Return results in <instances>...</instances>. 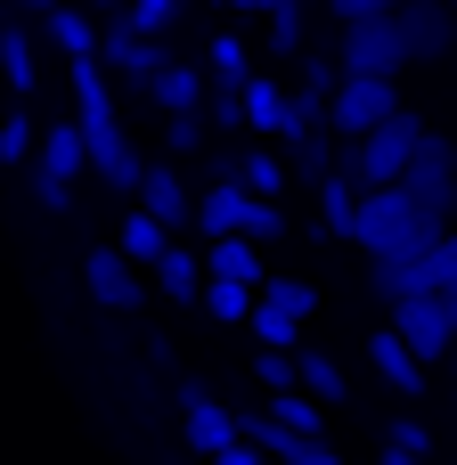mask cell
<instances>
[{
	"mask_svg": "<svg viewBox=\"0 0 457 465\" xmlns=\"http://www.w3.org/2000/svg\"><path fill=\"white\" fill-rule=\"evenodd\" d=\"M442 213H425L417 196H401V188H360V221H352V245H368V270L376 262H417L425 245H442Z\"/></svg>",
	"mask_w": 457,
	"mask_h": 465,
	"instance_id": "6da1fadb",
	"label": "cell"
},
{
	"mask_svg": "<svg viewBox=\"0 0 457 465\" xmlns=\"http://www.w3.org/2000/svg\"><path fill=\"white\" fill-rule=\"evenodd\" d=\"M82 172H90V147H82L74 114H49V131H33V196H41L49 213H65Z\"/></svg>",
	"mask_w": 457,
	"mask_h": 465,
	"instance_id": "7a4b0ae2",
	"label": "cell"
},
{
	"mask_svg": "<svg viewBox=\"0 0 457 465\" xmlns=\"http://www.w3.org/2000/svg\"><path fill=\"white\" fill-rule=\"evenodd\" d=\"M417 139H425V123H417V114L401 106V114H384V123H376L368 139H352V147H343V163L360 172V188H392V180L409 172Z\"/></svg>",
	"mask_w": 457,
	"mask_h": 465,
	"instance_id": "3957f363",
	"label": "cell"
},
{
	"mask_svg": "<svg viewBox=\"0 0 457 465\" xmlns=\"http://www.w3.org/2000/svg\"><path fill=\"white\" fill-rule=\"evenodd\" d=\"M384 114H401V90L392 82H376V74H343L335 90H327V131L352 147V139H368Z\"/></svg>",
	"mask_w": 457,
	"mask_h": 465,
	"instance_id": "277c9868",
	"label": "cell"
},
{
	"mask_svg": "<svg viewBox=\"0 0 457 465\" xmlns=\"http://www.w3.org/2000/svg\"><path fill=\"white\" fill-rule=\"evenodd\" d=\"M401 65H409V49H401V25H392V16H352V25H343L335 74H376V82H392Z\"/></svg>",
	"mask_w": 457,
	"mask_h": 465,
	"instance_id": "5b68a950",
	"label": "cell"
},
{
	"mask_svg": "<svg viewBox=\"0 0 457 465\" xmlns=\"http://www.w3.org/2000/svg\"><path fill=\"white\" fill-rule=\"evenodd\" d=\"M392 188H401V196H417L425 213H442V221H450V213H457V147L425 131V139H417V155H409V172H401Z\"/></svg>",
	"mask_w": 457,
	"mask_h": 465,
	"instance_id": "8992f818",
	"label": "cell"
},
{
	"mask_svg": "<svg viewBox=\"0 0 457 465\" xmlns=\"http://www.w3.org/2000/svg\"><path fill=\"white\" fill-rule=\"evenodd\" d=\"M384 311H392V335H401V351H409V360H417V368H442V360H450V319H442V302H433V294H409V302H384Z\"/></svg>",
	"mask_w": 457,
	"mask_h": 465,
	"instance_id": "52a82bcc",
	"label": "cell"
},
{
	"mask_svg": "<svg viewBox=\"0 0 457 465\" xmlns=\"http://www.w3.org/2000/svg\"><path fill=\"white\" fill-rule=\"evenodd\" d=\"M392 25H401V49L409 57H450L457 49V8L450 0H401Z\"/></svg>",
	"mask_w": 457,
	"mask_h": 465,
	"instance_id": "ba28073f",
	"label": "cell"
},
{
	"mask_svg": "<svg viewBox=\"0 0 457 465\" xmlns=\"http://www.w3.org/2000/svg\"><path fill=\"white\" fill-rule=\"evenodd\" d=\"M131 196H139V213H147L155 229H172V237L196 221V196L180 188V163H139V188H131Z\"/></svg>",
	"mask_w": 457,
	"mask_h": 465,
	"instance_id": "9c48e42d",
	"label": "cell"
},
{
	"mask_svg": "<svg viewBox=\"0 0 457 465\" xmlns=\"http://www.w3.org/2000/svg\"><path fill=\"white\" fill-rule=\"evenodd\" d=\"M82 286H90V302H98V311H147V286H139V270H131L114 245H90Z\"/></svg>",
	"mask_w": 457,
	"mask_h": 465,
	"instance_id": "30bf717a",
	"label": "cell"
},
{
	"mask_svg": "<svg viewBox=\"0 0 457 465\" xmlns=\"http://www.w3.org/2000/svg\"><path fill=\"white\" fill-rule=\"evenodd\" d=\"M164 57H172V49H164V41H147V33H131L123 16H106V25H98V65H114V74H131V82H147Z\"/></svg>",
	"mask_w": 457,
	"mask_h": 465,
	"instance_id": "8fae6325",
	"label": "cell"
},
{
	"mask_svg": "<svg viewBox=\"0 0 457 465\" xmlns=\"http://www.w3.org/2000/svg\"><path fill=\"white\" fill-rule=\"evenodd\" d=\"M180 441H188L196 458H221V450L237 441V417H229L221 401H204V392L188 384V392H180Z\"/></svg>",
	"mask_w": 457,
	"mask_h": 465,
	"instance_id": "7c38bea8",
	"label": "cell"
},
{
	"mask_svg": "<svg viewBox=\"0 0 457 465\" xmlns=\"http://www.w3.org/2000/svg\"><path fill=\"white\" fill-rule=\"evenodd\" d=\"M147 98H155L164 114H196V106H204V65H188V57H164V65L147 74Z\"/></svg>",
	"mask_w": 457,
	"mask_h": 465,
	"instance_id": "4fadbf2b",
	"label": "cell"
},
{
	"mask_svg": "<svg viewBox=\"0 0 457 465\" xmlns=\"http://www.w3.org/2000/svg\"><path fill=\"white\" fill-rule=\"evenodd\" d=\"M204 278H229V286H245V294H262V245H245V237H213L204 245Z\"/></svg>",
	"mask_w": 457,
	"mask_h": 465,
	"instance_id": "5bb4252c",
	"label": "cell"
},
{
	"mask_svg": "<svg viewBox=\"0 0 457 465\" xmlns=\"http://www.w3.org/2000/svg\"><path fill=\"white\" fill-rule=\"evenodd\" d=\"M368 360H376V376H384L401 401H425V384H433V376L401 351V335H392V327H376V335H368Z\"/></svg>",
	"mask_w": 457,
	"mask_h": 465,
	"instance_id": "9a60e30c",
	"label": "cell"
},
{
	"mask_svg": "<svg viewBox=\"0 0 457 465\" xmlns=\"http://www.w3.org/2000/svg\"><path fill=\"white\" fill-rule=\"evenodd\" d=\"M319 221L335 229V237H352V221H360V172L335 155L327 163V180H319Z\"/></svg>",
	"mask_w": 457,
	"mask_h": 465,
	"instance_id": "2e32d148",
	"label": "cell"
},
{
	"mask_svg": "<svg viewBox=\"0 0 457 465\" xmlns=\"http://www.w3.org/2000/svg\"><path fill=\"white\" fill-rule=\"evenodd\" d=\"M172 245H180V237H172V229H155V221H147L139 204H131V213H123V229H114V253H123L131 270H155V262H164Z\"/></svg>",
	"mask_w": 457,
	"mask_h": 465,
	"instance_id": "e0dca14e",
	"label": "cell"
},
{
	"mask_svg": "<svg viewBox=\"0 0 457 465\" xmlns=\"http://www.w3.org/2000/svg\"><path fill=\"white\" fill-rule=\"evenodd\" d=\"M294 392H311L319 409H343V401H352V376H343L327 351H311V343H303V351H294Z\"/></svg>",
	"mask_w": 457,
	"mask_h": 465,
	"instance_id": "ac0fdd59",
	"label": "cell"
},
{
	"mask_svg": "<svg viewBox=\"0 0 457 465\" xmlns=\"http://www.w3.org/2000/svg\"><path fill=\"white\" fill-rule=\"evenodd\" d=\"M270 425H278V433H294V441H327V409H319L311 392H294V384H286V392H270Z\"/></svg>",
	"mask_w": 457,
	"mask_h": 465,
	"instance_id": "d6986e66",
	"label": "cell"
},
{
	"mask_svg": "<svg viewBox=\"0 0 457 465\" xmlns=\"http://www.w3.org/2000/svg\"><path fill=\"white\" fill-rule=\"evenodd\" d=\"M237 221H245V188H237V180H213V188L196 196V229H204V237H237Z\"/></svg>",
	"mask_w": 457,
	"mask_h": 465,
	"instance_id": "ffe728a7",
	"label": "cell"
},
{
	"mask_svg": "<svg viewBox=\"0 0 457 465\" xmlns=\"http://www.w3.org/2000/svg\"><path fill=\"white\" fill-rule=\"evenodd\" d=\"M49 41L65 49V65H74V57H98V16H90V8H65V0H57V8H49Z\"/></svg>",
	"mask_w": 457,
	"mask_h": 465,
	"instance_id": "44dd1931",
	"label": "cell"
},
{
	"mask_svg": "<svg viewBox=\"0 0 457 465\" xmlns=\"http://www.w3.org/2000/svg\"><path fill=\"white\" fill-rule=\"evenodd\" d=\"M253 74H245V41L237 33H213L204 41V90H245Z\"/></svg>",
	"mask_w": 457,
	"mask_h": 465,
	"instance_id": "7402d4cb",
	"label": "cell"
},
{
	"mask_svg": "<svg viewBox=\"0 0 457 465\" xmlns=\"http://www.w3.org/2000/svg\"><path fill=\"white\" fill-rule=\"evenodd\" d=\"M237 114H245V131H286V90L253 74V82L237 90Z\"/></svg>",
	"mask_w": 457,
	"mask_h": 465,
	"instance_id": "603a6c76",
	"label": "cell"
},
{
	"mask_svg": "<svg viewBox=\"0 0 457 465\" xmlns=\"http://www.w3.org/2000/svg\"><path fill=\"white\" fill-rule=\"evenodd\" d=\"M155 286H164L172 302H196V286H204V262H196L188 245H172V253L155 262Z\"/></svg>",
	"mask_w": 457,
	"mask_h": 465,
	"instance_id": "cb8c5ba5",
	"label": "cell"
},
{
	"mask_svg": "<svg viewBox=\"0 0 457 465\" xmlns=\"http://www.w3.org/2000/svg\"><path fill=\"white\" fill-rule=\"evenodd\" d=\"M245 327H253V343H262V351H303V319H286V311H270V302H253V311H245Z\"/></svg>",
	"mask_w": 457,
	"mask_h": 465,
	"instance_id": "d4e9b609",
	"label": "cell"
},
{
	"mask_svg": "<svg viewBox=\"0 0 457 465\" xmlns=\"http://www.w3.org/2000/svg\"><path fill=\"white\" fill-rule=\"evenodd\" d=\"M0 74H8V90H41V57L16 25H0Z\"/></svg>",
	"mask_w": 457,
	"mask_h": 465,
	"instance_id": "484cf974",
	"label": "cell"
},
{
	"mask_svg": "<svg viewBox=\"0 0 457 465\" xmlns=\"http://www.w3.org/2000/svg\"><path fill=\"white\" fill-rule=\"evenodd\" d=\"M196 302H204V319H221V327H245V311H253V294H245V286H229V278H204V286H196Z\"/></svg>",
	"mask_w": 457,
	"mask_h": 465,
	"instance_id": "4316f807",
	"label": "cell"
},
{
	"mask_svg": "<svg viewBox=\"0 0 457 465\" xmlns=\"http://www.w3.org/2000/svg\"><path fill=\"white\" fill-rule=\"evenodd\" d=\"M262 302L286 311V319H311V311H319V286H311V278H262Z\"/></svg>",
	"mask_w": 457,
	"mask_h": 465,
	"instance_id": "83f0119b",
	"label": "cell"
},
{
	"mask_svg": "<svg viewBox=\"0 0 457 465\" xmlns=\"http://www.w3.org/2000/svg\"><path fill=\"white\" fill-rule=\"evenodd\" d=\"M123 25L147 33V41H164V33L180 25V0H123Z\"/></svg>",
	"mask_w": 457,
	"mask_h": 465,
	"instance_id": "f1b7e54d",
	"label": "cell"
},
{
	"mask_svg": "<svg viewBox=\"0 0 457 465\" xmlns=\"http://www.w3.org/2000/svg\"><path fill=\"white\" fill-rule=\"evenodd\" d=\"M327 163H335V147H327V131H311V139H294V172H303V180H327Z\"/></svg>",
	"mask_w": 457,
	"mask_h": 465,
	"instance_id": "f546056e",
	"label": "cell"
},
{
	"mask_svg": "<svg viewBox=\"0 0 457 465\" xmlns=\"http://www.w3.org/2000/svg\"><path fill=\"white\" fill-rule=\"evenodd\" d=\"M33 131H41L33 114H8V123H0V163H25V155H33Z\"/></svg>",
	"mask_w": 457,
	"mask_h": 465,
	"instance_id": "4dcf8cb0",
	"label": "cell"
},
{
	"mask_svg": "<svg viewBox=\"0 0 457 465\" xmlns=\"http://www.w3.org/2000/svg\"><path fill=\"white\" fill-rule=\"evenodd\" d=\"M213 131H245V114H237V90H204V106H196Z\"/></svg>",
	"mask_w": 457,
	"mask_h": 465,
	"instance_id": "1f68e13d",
	"label": "cell"
},
{
	"mask_svg": "<svg viewBox=\"0 0 457 465\" xmlns=\"http://www.w3.org/2000/svg\"><path fill=\"white\" fill-rule=\"evenodd\" d=\"M384 450H417V458H433V433H425L417 417H392V425H384Z\"/></svg>",
	"mask_w": 457,
	"mask_h": 465,
	"instance_id": "d6a6232c",
	"label": "cell"
},
{
	"mask_svg": "<svg viewBox=\"0 0 457 465\" xmlns=\"http://www.w3.org/2000/svg\"><path fill=\"white\" fill-rule=\"evenodd\" d=\"M270 41H278V49H303V0L270 8Z\"/></svg>",
	"mask_w": 457,
	"mask_h": 465,
	"instance_id": "836d02e7",
	"label": "cell"
},
{
	"mask_svg": "<svg viewBox=\"0 0 457 465\" xmlns=\"http://www.w3.org/2000/svg\"><path fill=\"white\" fill-rule=\"evenodd\" d=\"M164 131H172V155H196L204 147V114H164Z\"/></svg>",
	"mask_w": 457,
	"mask_h": 465,
	"instance_id": "e575fe53",
	"label": "cell"
},
{
	"mask_svg": "<svg viewBox=\"0 0 457 465\" xmlns=\"http://www.w3.org/2000/svg\"><path fill=\"white\" fill-rule=\"evenodd\" d=\"M253 376H262L270 392H286V384H294V351H253Z\"/></svg>",
	"mask_w": 457,
	"mask_h": 465,
	"instance_id": "d590c367",
	"label": "cell"
},
{
	"mask_svg": "<svg viewBox=\"0 0 457 465\" xmlns=\"http://www.w3.org/2000/svg\"><path fill=\"white\" fill-rule=\"evenodd\" d=\"M327 8H335V16H343V25H352V16H392V8H401V0H327Z\"/></svg>",
	"mask_w": 457,
	"mask_h": 465,
	"instance_id": "8d00e7d4",
	"label": "cell"
},
{
	"mask_svg": "<svg viewBox=\"0 0 457 465\" xmlns=\"http://www.w3.org/2000/svg\"><path fill=\"white\" fill-rule=\"evenodd\" d=\"M204 465H262V450H245V441H229L221 458H204Z\"/></svg>",
	"mask_w": 457,
	"mask_h": 465,
	"instance_id": "74e56055",
	"label": "cell"
},
{
	"mask_svg": "<svg viewBox=\"0 0 457 465\" xmlns=\"http://www.w3.org/2000/svg\"><path fill=\"white\" fill-rule=\"evenodd\" d=\"M384 465H433V458H417V450H384Z\"/></svg>",
	"mask_w": 457,
	"mask_h": 465,
	"instance_id": "f35d334b",
	"label": "cell"
},
{
	"mask_svg": "<svg viewBox=\"0 0 457 465\" xmlns=\"http://www.w3.org/2000/svg\"><path fill=\"white\" fill-rule=\"evenodd\" d=\"M433 302H442V319H450V335H457V286H450V294H433Z\"/></svg>",
	"mask_w": 457,
	"mask_h": 465,
	"instance_id": "ab89813d",
	"label": "cell"
},
{
	"mask_svg": "<svg viewBox=\"0 0 457 465\" xmlns=\"http://www.w3.org/2000/svg\"><path fill=\"white\" fill-rule=\"evenodd\" d=\"M90 8H98V16H123V0H90Z\"/></svg>",
	"mask_w": 457,
	"mask_h": 465,
	"instance_id": "60d3db41",
	"label": "cell"
},
{
	"mask_svg": "<svg viewBox=\"0 0 457 465\" xmlns=\"http://www.w3.org/2000/svg\"><path fill=\"white\" fill-rule=\"evenodd\" d=\"M237 8H262V16H270V8H286V0H237Z\"/></svg>",
	"mask_w": 457,
	"mask_h": 465,
	"instance_id": "b9f144b4",
	"label": "cell"
},
{
	"mask_svg": "<svg viewBox=\"0 0 457 465\" xmlns=\"http://www.w3.org/2000/svg\"><path fill=\"white\" fill-rule=\"evenodd\" d=\"M25 8H33V16H49V8H57V0H25Z\"/></svg>",
	"mask_w": 457,
	"mask_h": 465,
	"instance_id": "7bdbcfd3",
	"label": "cell"
},
{
	"mask_svg": "<svg viewBox=\"0 0 457 465\" xmlns=\"http://www.w3.org/2000/svg\"><path fill=\"white\" fill-rule=\"evenodd\" d=\"M450 376H457V343H450Z\"/></svg>",
	"mask_w": 457,
	"mask_h": 465,
	"instance_id": "ee69618b",
	"label": "cell"
},
{
	"mask_svg": "<svg viewBox=\"0 0 457 465\" xmlns=\"http://www.w3.org/2000/svg\"><path fill=\"white\" fill-rule=\"evenodd\" d=\"M221 8H237V0H221Z\"/></svg>",
	"mask_w": 457,
	"mask_h": 465,
	"instance_id": "f6af8a7d",
	"label": "cell"
},
{
	"mask_svg": "<svg viewBox=\"0 0 457 465\" xmlns=\"http://www.w3.org/2000/svg\"><path fill=\"white\" fill-rule=\"evenodd\" d=\"M0 25H8V16H0Z\"/></svg>",
	"mask_w": 457,
	"mask_h": 465,
	"instance_id": "bcb514c9",
	"label": "cell"
},
{
	"mask_svg": "<svg viewBox=\"0 0 457 465\" xmlns=\"http://www.w3.org/2000/svg\"><path fill=\"white\" fill-rule=\"evenodd\" d=\"M450 8H457V0H450Z\"/></svg>",
	"mask_w": 457,
	"mask_h": 465,
	"instance_id": "7dc6e473",
	"label": "cell"
}]
</instances>
